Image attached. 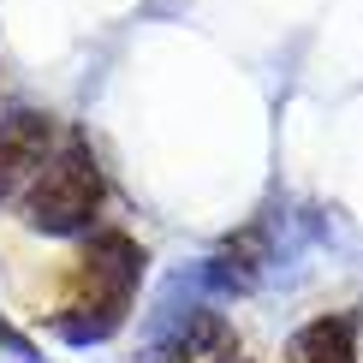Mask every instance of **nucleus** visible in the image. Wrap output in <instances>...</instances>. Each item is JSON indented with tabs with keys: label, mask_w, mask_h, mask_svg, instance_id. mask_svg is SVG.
Returning a JSON list of instances; mask_svg holds the SVG:
<instances>
[{
	"label": "nucleus",
	"mask_w": 363,
	"mask_h": 363,
	"mask_svg": "<svg viewBox=\"0 0 363 363\" xmlns=\"http://www.w3.org/2000/svg\"><path fill=\"white\" fill-rule=\"evenodd\" d=\"M96 203H101V173H96V161H89L84 143H66L48 167L36 173V185H30V220L48 226V233L84 226L96 215Z\"/></svg>",
	"instance_id": "obj_1"
},
{
	"label": "nucleus",
	"mask_w": 363,
	"mask_h": 363,
	"mask_svg": "<svg viewBox=\"0 0 363 363\" xmlns=\"http://www.w3.org/2000/svg\"><path fill=\"white\" fill-rule=\"evenodd\" d=\"M352 357V328L345 322H310L292 340V363H345Z\"/></svg>",
	"instance_id": "obj_2"
}]
</instances>
